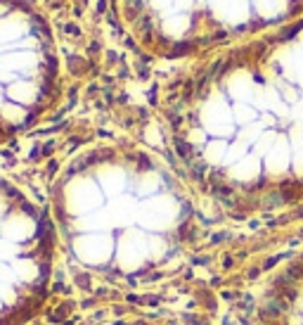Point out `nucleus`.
<instances>
[{
    "label": "nucleus",
    "mask_w": 303,
    "mask_h": 325,
    "mask_svg": "<svg viewBox=\"0 0 303 325\" xmlns=\"http://www.w3.org/2000/svg\"><path fill=\"white\" fill-rule=\"evenodd\" d=\"M64 193L59 228L71 261L104 283L135 287L157 280L180 261L190 240V211L168 183H145L126 195L124 173L90 178L81 164Z\"/></svg>",
    "instance_id": "nucleus-1"
},
{
    "label": "nucleus",
    "mask_w": 303,
    "mask_h": 325,
    "mask_svg": "<svg viewBox=\"0 0 303 325\" xmlns=\"http://www.w3.org/2000/svg\"><path fill=\"white\" fill-rule=\"evenodd\" d=\"M55 230L0 180V325H28L45 309L57 266Z\"/></svg>",
    "instance_id": "nucleus-2"
},
{
    "label": "nucleus",
    "mask_w": 303,
    "mask_h": 325,
    "mask_svg": "<svg viewBox=\"0 0 303 325\" xmlns=\"http://www.w3.org/2000/svg\"><path fill=\"white\" fill-rule=\"evenodd\" d=\"M251 325H303V252L261 283Z\"/></svg>",
    "instance_id": "nucleus-3"
},
{
    "label": "nucleus",
    "mask_w": 303,
    "mask_h": 325,
    "mask_svg": "<svg viewBox=\"0 0 303 325\" xmlns=\"http://www.w3.org/2000/svg\"><path fill=\"white\" fill-rule=\"evenodd\" d=\"M114 325H154V323H142V320H126V323H114Z\"/></svg>",
    "instance_id": "nucleus-4"
}]
</instances>
